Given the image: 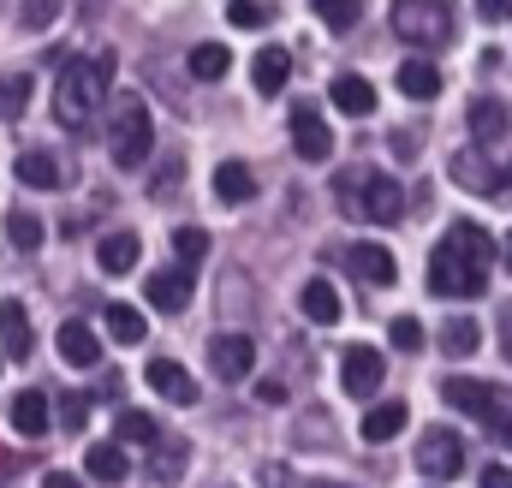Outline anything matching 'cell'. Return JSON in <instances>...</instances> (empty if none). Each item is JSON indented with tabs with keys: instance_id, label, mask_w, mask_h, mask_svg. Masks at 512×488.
<instances>
[{
	"instance_id": "obj_41",
	"label": "cell",
	"mask_w": 512,
	"mask_h": 488,
	"mask_svg": "<svg viewBox=\"0 0 512 488\" xmlns=\"http://www.w3.org/2000/svg\"><path fill=\"white\" fill-rule=\"evenodd\" d=\"M477 12H483L489 24H501V18H512V0H477Z\"/></svg>"
},
{
	"instance_id": "obj_15",
	"label": "cell",
	"mask_w": 512,
	"mask_h": 488,
	"mask_svg": "<svg viewBox=\"0 0 512 488\" xmlns=\"http://www.w3.org/2000/svg\"><path fill=\"white\" fill-rule=\"evenodd\" d=\"M328 96H334V108H340V114H352V120L376 114V84H370V78H358V72H340Z\"/></svg>"
},
{
	"instance_id": "obj_10",
	"label": "cell",
	"mask_w": 512,
	"mask_h": 488,
	"mask_svg": "<svg viewBox=\"0 0 512 488\" xmlns=\"http://www.w3.org/2000/svg\"><path fill=\"white\" fill-rule=\"evenodd\" d=\"M30 352H36V334H30V316H24V304H18V298H0V358L24 364Z\"/></svg>"
},
{
	"instance_id": "obj_30",
	"label": "cell",
	"mask_w": 512,
	"mask_h": 488,
	"mask_svg": "<svg viewBox=\"0 0 512 488\" xmlns=\"http://www.w3.org/2000/svg\"><path fill=\"white\" fill-rule=\"evenodd\" d=\"M465 120H471V137H477V143H495V137L507 131V108H501V102H471Z\"/></svg>"
},
{
	"instance_id": "obj_13",
	"label": "cell",
	"mask_w": 512,
	"mask_h": 488,
	"mask_svg": "<svg viewBox=\"0 0 512 488\" xmlns=\"http://www.w3.org/2000/svg\"><path fill=\"white\" fill-rule=\"evenodd\" d=\"M143 292H149V304H155L161 316H179V310L191 304V268L179 262V268H167V274H149Z\"/></svg>"
},
{
	"instance_id": "obj_23",
	"label": "cell",
	"mask_w": 512,
	"mask_h": 488,
	"mask_svg": "<svg viewBox=\"0 0 512 488\" xmlns=\"http://www.w3.org/2000/svg\"><path fill=\"white\" fill-rule=\"evenodd\" d=\"M405 399H382V405H370V417H364V441L370 447H382V441H393L399 429H405Z\"/></svg>"
},
{
	"instance_id": "obj_47",
	"label": "cell",
	"mask_w": 512,
	"mask_h": 488,
	"mask_svg": "<svg viewBox=\"0 0 512 488\" xmlns=\"http://www.w3.org/2000/svg\"><path fill=\"white\" fill-rule=\"evenodd\" d=\"M0 114H6V84H0Z\"/></svg>"
},
{
	"instance_id": "obj_28",
	"label": "cell",
	"mask_w": 512,
	"mask_h": 488,
	"mask_svg": "<svg viewBox=\"0 0 512 488\" xmlns=\"http://www.w3.org/2000/svg\"><path fill=\"white\" fill-rule=\"evenodd\" d=\"M227 66H233V54H227L221 42H197V48H191V78L215 84V78H227Z\"/></svg>"
},
{
	"instance_id": "obj_38",
	"label": "cell",
	"mask_w": 512,
	"mask_h": 488,
	"mask_svg": "<svg viewBox=\"0 0 512 488\" xmlns=\"http://www.w3.org/2000/svg\"><path fill=\"white\" fill-rule=\"evenodd\" d=\"M227 18H233L239 30H262V24H268V6H262V0H233Z\"/></svg>"
},
{
	"instance_id": "obj_5",
	"label": "cell",
	"mask_w": 512,
	"mask_h": 488,
	"mask_svg": "<svg viewBox=\"0 0 512 488\" xmlns=\"http://www.w3.org/2000/svg\"><path fill=\"white\" fill-rule=\"evenodd\" d=\"M393 36L411 48H441L453 36V0H393Z\"/></svg>"
},
{
	"instance_id": "obj_39",
	"label": "cell",
	"mask_w": 512,
	"mask_h": 488,
	"mask_svg": "<svg viewBox=\"0 0 512 488\" xmlns=\"http://www.w3.org/2000/svg\"><path fill=\"white\" fill-rule=\"evenodd\" d=\"M393 346H399V352H423V322H417V316H399V322H393Z\"/></svg>"
},
{
	"instance_id": "obj_37",
	"label": "cell",
	"mask_w": 512,
	"mask_h": 488,
	"mask_svg": "<svg viewBox=\"0 0 512 488\" xmlns=\"http://www.w3.org/2000/svg\"><path fill=\"white\" fill-rule=\"evenodd\" d=\"M54 18H60V0H24V12H18L24 30H48Z\"/></svg>"
},
{
	"instance_id": "obj_29",
	"label": "cell",
	"mask_w": 512,
	"mask_h": 488,
	"mask_svg": "<svg viewBox=\"0 0 512 488\" xmlns=\"http://www.w3.org/2000/svg\"><path fill=\"white\" fill-rule=\"evenodd\" d=\"M120 447H155L161 441V423L149 417V411H120Z\"/></svg>"
},
{
	"instance_id": "obj_8",
	"label": "cell",
	"mask_w": 512,
	"mask_h": 488,
	"mask_svg": "<svg viewBox=\"0 0 512 488\" xmlns=\"http://www.w3.org/2000/svg\"><path fill=\"white\" fill-rule=\"evenodd\" d=\"M292 149L304 161H328L334 155V131H328V120L310 102H292Z\"/></svg>"
},
{
	"instance_id": "obj_43",
	"label": "cell",
	"mask_w": 512,
	"mask_h": 488,
	"mask_svg": "<svg viewBox=\"0 0 512 488\" xmlns=\"http://www.w3.org/2000/svg\"><path fill=\"white\" fill-rule=\"evenodd\" d=\"M256 399H262V405H280V399H286V387H280V381H262V387H256Z\"/></svg>"
},
{
	"instance_id": "obj_34",
	"label": "cell",
	"mask_w": 512,
	"mask_h": 488,
	"mask_svg": "<svg viewBox=\"0 0 512 488\" xmlns=\"http://www.w3.org/2000/svg\"><path fill=\"white\" fill-rule=\"evenodd\" d=\"M185 459H191V447H185V441H155V465H149V471H155V483H167L173 471H185Z\"/></svg>"
},
{
	"instance_id": "obj_21",
	"label": "cell",
	"mask_w": 512,
	"mask_h": 488,
	"mask_svg": "<svg viewBox=\"0 0 512 488\" xmlns=\"http://www.w3.org/2000/svg\"><path fill=\"white\" fill-rule=\"evenodd\" d=\"M84 465H90V477H96V483H126V477H131V459H126V447H120V441H96V447L84 453Z\"/></svg>"
},
{
	"instance_id": "obj_33",
	"label": "cell",
	"mask_w": 512,
	"mask_h": 488,
	"mask_svg": "<svg viewBox=\"0 0 512 488\" xmlns=\"http://www.w3.org/2000/svg\"><path fill=\"white\" fill-rule=\"evenodd\" d=\"M316 6V18L328 24V30H352L358 18H364V0H310Z\"/></svg>"
},
{
	"instance_id": "obj_7",
	"label": "cell",
	"mask_w": 512,
	"mask_h": 488,
	"mask_svg": "<svg viewBox=\"0 0 512 488\" xmlns=\"http://www.w3.org/2000/svg\"><path fill=\"white\" fill-rule=\"evenodd\" d=\"M441 399L453 405V411H465V417H477V423H495L507 405H501V393L489 387V381H471V375H447L441 381Z\"/></svg>"
},
{
	"instance_id": "obj_31",
	"label": "cell",
	"mask_w": 512,
	"mask_h": 488,
	"mask_svg": "<svg viewBox=\"0 0 512 488\" xmlns=\"http://www.w3.org/2000/svg\"><path fill=\"white\" fill-rule=\"evenodd\" d=\"M453 179H459V185H471V191H489V197H495V179H501V173H495V167H483V155L471 149V155H459V161H453Z\"/></svg>"
},
{
	"instance_id": "obj_3",
	"label": "cell",
	"mask_w": 512,
	"mask_h": 488,
	"mask_svg": "<svg viewBox=\"0 0 512 488\" xmlns=\"http://www.w3.org/2000/svg\"><path fill=\"white\" fill-rule=\"evenodd\" d=\"M334 197H340V209H346L352 221L393 227V221L405 215V191H399V179H387V173H376V167H352V173H340V179H334Z\"/></svg>"
},
{
	"instance_id": "obj_44",
	"label": "cell",
	"mask_w": 512,
	"mask_h": 488,
	"mask_svg": "<svg viewBox=\"0 0 512 488\" xmlns=\"http://www.w3.org/2000/svg\"><path fill=\"white\" fill-rule=\"evenodd\" d=\"M42 488H84V483H78V477H66V471H48V477H42Z\"/></svg>"
},
{
	"instance_id": "obj_11",
	"label": "cell",
	"mask_w": 512,
	"mask_h": 488,
	"mask_svg": "<svg viewBox=\"0 0 512 488\" xmlns=\"http://www.w3.org/2000/svg\"><path fill=\"white\" fill-rule=\"evenodd\" d=\"M209 364H215L221 381H245L251 364H256V340H245V334H221V340L209 346Z\"/></svg>"
},
{
	"instance_id": "obj_18",
	"label": "cell",
	"mask_w": 512,
	"mask_h": 488,
	"mask_svg": "<svg viewBox=\"0 0 512 488\" xmlns=\"http://www.w3.org/2000/svg\"><path fill=\"white\" fill-rule=\"evenodd\" d=\"M286 78H292V54H286V48H262V54L251 60L256 96H280V90H286Z\"/></svg>"
},
{
	"instance_id": "obj_22",
	"label": "cell",
	"mask_w": 512,
	"mask_h": 488,
	"mask_svg": "<svg viewBox=\"0 0 512 488\" xmlns=\"http://www.w3.org/2000/svg\"><path fill=\"white\" fill-rule=\"evenodd\" d=\"M18 179H24L30 191H54V185L66 179V167H60L48 149H24V155H18Z\"/></svg>"
},
{
	"instance_id": "obj_6",
	"label": "cell",
	"mask_w": 512,
	"mask_h": 488,
	"mask_svg": "<svg viewBox=\"0 0 512 488\" xmlns=\"http://www.w3.org/2000/svg\"><path fill=\"white\" fill-rule=\"evenodd\" d=\"M417 471H423L429 483H453V477L465 471V441H459L453 429H423V441H417Z\"/></svg>"
},
{
	"instance_id": "obj_42",
	"label": "cell",
	"mask_w": 512,
	"mask_h": 488,
	"mask_svg": "<svg viewBox=\"0 0 512 488\" xmlns=\"http://www.w3.org/2000/svg\"><path fill=\"white\" fill-rule=\"evenodd\" d=\"M483 488H512V471L507 465H489V471H483Z\"/></svg>"
},
{
	"instance_id": "obj_9",
	"label": "cell",
	"mask_w": 512,
	"mask_h": 488,
	"mask_svg": "<svg viewBox=\"0 0 512 488\" xmlns=\"http://www.w3.org/2000/svg\"><path fill=\"white\" fill-rule=\"evenodd\" d=\"M382 375H387V364H382V352H376V346H352V352L340 358V381H346V393H352V399H376Z\"/></svg>"
},
{
	"instance_id": "obj_36",
	"label": "cell",
	"mask_w": 512,
	"mask_h": 488,
	"mask_svg": "<svg viewBox=\"0 0 512 488\" xmlns=\"http://www.w3.org/2000/svg\"><path fill=\"white\" fill-rule=\"evenodd\" d=\"M6 233H12V244H18V250H42V221H36V215H24V209L6 221Z\"/></svg>"
},
{
	"instance_id": "obj_40",
	"label": "cell",
	"mask_w": 512,
	"mask_h": 488,
	"mask_svg": "<svg viewBox=\"0 0 512 488\" xmlns=\"http://www.w3.org/2000/svg\"><path fill=\"white\" fill-rule=\"evenodd\" d=\"M24 96H30V78H6V120L24 114Z\"/></svg>"
},
{
	"instance_id": "obj_12",
	"label": "cell",
	"mask_w": 512,
	"mask_h": 488,
	"mask_svg": "<svg viewBox=\"0 0 512 488\" xmlns=\"http://www.w3.org/2000/svg\"><path fill=\"white\" fill-rule=\"evenodd\" d=\"M143 381H149L167 405H197V381H191V369H179L173 358H155V364L143 369Z\"/></svg>"
},
{
	"instance_id": "obj_32",
	"label": "cell",
	"mask_w": 512,
	"mask_h": 488,
	"mask_svg": "<svg viewBox=\"0 0 512 488\" xmlns=\"http://www.w3.org/2000/svg\"><path fill=\"white\" fill-rule=\"evenodd\" d=\"M54 417H60V429H66V435H78V429L90 423V393L66 387V393H60V405H54Z\"/></svg>"
},
{
	"instance_id": "obj_24",
	"label": "cell",
	"mask_w": 512,
	"mask_h": 488,
	"mask_svg": "<svg viewBox=\"0 0 512 488\" xmlns=\"http://www.w3.org/2000/svg\"><path fill=\"white\" fill-rule=\"evenodd\" d=\"M399 90H405L411 102H435V96H441V72H435V60H405V66H399Z\"/></svg>"
},
{
	"instance_id": "obj_27",
	"label": "cell",
	"mask_w": 512,
	"mask_h": 488,
	"mask_svg": "<svg viewBox=\"0 0 512 488\" xmlns=\"http://www.w3.org/2000/svg\"><path fill=\"white\" fill-rule=\"evenodd\" d=\"M477 346H483V328H477L471 316H453V322L441 328V352H447V358H471Z\"/></svg>"
},
{
	"instance_id": "obj_48",
	"label": "cell",
	"mask_w": 512,
	"mask_h": 488,
	"mask_svg": "<svg viewBox=\"0 0 512 488\" xmlns=\"http://www.w3.org/2000/svg\"><path fill=\"white\" fill-rule=\"evenodd\" d=\"M316 488H340V483H316Z\"/></svg>"
},
{
	"instance_id": "obj_35",
	"label": "cell",
	"mask_w": 512,
	"mask_h": 488,
	"mask_svg": "<svg viewBox=\"0 0 512 488\" xmlns=\"http://www.w3.org/2000/svg\"><path fill=\"white\" fill-rule=\"evenodd\" d=\"M173 250H179L185 268H197V262L209 256V233H203V227H179V233H173Z\"/></svg>"
},
{
	"instance_id": "obj_26",
	"label": "cell",
	"mask_w": 512,
	"mask_h": 488,
	"mask_svg": "<svg viewBox=\"0 0 512 488\" xmlns=\"http://www.w3.org/2000/svg\"><path fill=\"white\" fill-rule=\"evenodd\" d=\"M102 322H108V334H114L120 346L149 340V322H143V310H131V304H108V310H102Z\"/></svg>"
},
{
	"instance_id": "obj_17",
	"label": "cell",
	"mask_w": 512,
	"mask_h": 488,
	"mask_svg": "<svg viewBox=\"0 0 512 488\" xmlns=\"http://www.w3.org/2000/svg\"><path fill=\"white\" fill-rule=\"evenodd\" d=\"M48 423H54L48 393H42V387H24V393L12 399V429H18V435H48Z\"/></svg>"
},
{
	"instance_id": "obj_25",
	"label": "cell",
	"mask_w": 512,
	"mask_h": 488,
	"mask_svg": "<svg viewBox=\"0 0 512 488\" xmlns=\"http://www.w3.org/2000/svg\"><path fill=\"white\" fill-rule=\"evenodd\" d=\"M137 250L143 244L131 239V233H108V239L96 244V262H102V274H131L137 268Z\"/></svg>"
},
{
	"instance_id": "obj_4",
	"label": "cell",
	"mask_w": 512,
	"mask_h": 488,
	"mask_svg": "<svg viewBox=\"0 0 512 488\" xmlns=\"http://www.w3.org/2000/svg\"><path fill=\"white\" fill-rule=\"evenodd\" d=\"M149 149H155V120H149V108L137 102V96H120L114 102V125H108V155H114V167H143L149 161Z\"/></svg>"
},
{
	"instance_id": "obj_16",
	"label": "cell",
	"mask_w": 512,
	"mask_h": 488,
	"mask_svg": "<svg viewBox=\"0 0 512 488\" xmlns=\"http://www.w3.org/2000/svg\"><path fill=\"white\" fill-rule=\"evenodd\" d=\"M298 310H304L316 328H334L346 304H340V292H334L328 280H304V286H298Z\"/></svg>"
},
{
	"instance_id": "obj_1",
	"label": "cell",
	"mask_w": 512,
	"mask_h": 488,
	"mask_svg": "<svg viewBox=\"0 0 512 488\" xmlns=\"http://www.w3.org/2000/svg\"><path fill=\"white\" fill-rule=\"evenodd\" d=\"M489 262H495V239L477 221H453L447 239L429 256V292L435 298H483L489 292Z\"/></svg>"
},
{
	"instance_id": "obj_46",
	"label": "cell",
	"mask_w": 512,
	"mask_h": 488,
	"mask_svg": "<svg viewBox=\"0 0 512 488\" xmlns=\"http://www.w3.org/2000/svg\"><path fill=\"white\" fill-rule=\"evenodd\" d=\"M501 256H507V268H512V233H507V250H501Z\"/></svg>"
},
{
	"instance_id": "obj_45",
	"label": "cell",
	"mask_w": 512,
	"mask_h": 488,
	"mask_svg": "<svg viewBox=\"0 0 512 488\" xmlns=\"http://www.w3.org/2000/svg\"><path fill=\"white\" fill-rule=\"evenodd\" d=\"M495 197H501V203H512V167L501 173V179H495Z\"/></svg>"
},
{
	"instance_id": "obj_19",
	"label": "cell",
	"mask_w": 512,
	"mask_h": 488,
	"mask_svg": "<svg viewBox=\"0 0 512 488\" xmlns=\"http://www.w3.org/2000/svg\"><path fill=\"white\" fill-rule=\"evenodd\" d=\"M215 197H221L227 209L251 203V197H256V173L245 167V161H221V167H215Z\"/></svg>"
},
{
	"instance_id": "obj_2",
	"label": "cell",
	"mask_w": 512,
	"mask_h": 488,
	"mask_svg": "<svg viewBox=\"0 0 512 488\" xmlns=\"http://www.w3.org/2000/svg\"><path fill=\"white\" fill-rule=\"evenodd\" d=\"M108 90H114V54H78V60H66V72L54 84V120L66 125V131H84L102 114Z\"/></svg>"
},
{
	"instance_id": "obj_14",
	"label": "cell",
	"mask_w": 512,
	"mask_h": 488,
	"mask_svg": "<svg viewBox=\"0 0 512 488\" xmlns=\"http://www.w3.org/2000/svg\"><path fill=\"white\" fill-rule=\"evenodd\" d=\"M346 268L358 280H370V286H393V274H399V262H393L387 244H346Z\"/></svg>"
},
{
	"instance_id": "obj_20",
	"label": "cell",
	"mask_w": 512,
	"mask_h": 488,
	"mask_svg": "<svg viewBox=\"0 0 512 488\" xmlns=\"http://www.w3.org/2000/svg\"><path fill=\"white\" fill-rule=\"evenodd\" d=\"M60 358L72 369H96L102 364V340H96L84 322H66V328H60Z\"/></svg>"
}]
</instances>
